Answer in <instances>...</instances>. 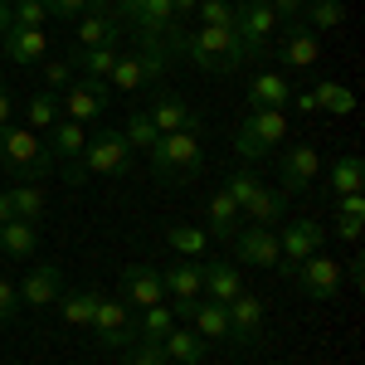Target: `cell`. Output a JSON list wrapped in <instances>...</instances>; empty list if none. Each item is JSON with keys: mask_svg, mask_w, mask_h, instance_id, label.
<instances>
[{"mask_svg": "<svg viewBox=\"0 0 365 365\" xmlns=\"http://www.w3.org/2000/svg\"><path fill=\"white\" fill-rule=\"evenodd\" d=\"M15 297H20L25 307H34V312L54 307L58 297H63V273H58L54 263H34V268L25 273V282L15 287Z\"/></svg>", "mask_w": 365, "mask_h": 365, "instance_id": "cell-15", "label": "cell"}, {"mask_svg": "<svg viewBox=\"0 0 365 365\" xmlns=\"http://www.w3.org/2000/svg\"><path fill=\"white\" fill-rule=\"evenodd\" d=\"M365 185V161L361 151H346V156H336L331 161V170H327V195H351V190H361Z\"/></svg>", "mask_w": 365, "mask_h": 365, "instance_id": "cell-28", "label": "cell"}, {"mask_svg": "<svg viewBox=\"0 0 365 365\" xmlns=\"http://www.w3.org/2000/svg\"><path fill=\"white\" fill-rule=\"evenodd\" d=\"M10 117H15V98L0 88V127H10Z\"/></svg>", "mask_w": 365, "mask_h": 365, "instance_id": "cell-50", "label": "cell"}, {"mask_svg": "<svg viewBox=\"0 0 365 365\" xmlns=\"http://www.w3.org/2000/svg\"><path fill=\"white\" fill-rule=\"evenodd\" d=\"M93 0H44V10H49V20H78Z\"/></svg>", "mask_w": 365, "mask_h": 365, "instance_id": "cell-44", "label": "cell"}, {"mask_svg": "<svg viewBox=\"0 0 365 365\" xmlns=\"http://www.w3.org/2000/svg\"><path fill=\"white\" fill-rule=\"evenodd\" d=\"M361 225H365V220H336V234L356 244V239H361Z\"/></svg>", "mask_w": 365, "mask_h": 365, "instance_id": "cell-48", "label": "cell"}, {"mask_svg": "<svg viewBox=\"0 0 365 365\" xmlns=\"http://www.w3.org/2000/svg\"><path fill=\"white\" fill-rule=\"evenodd\" d=\"M146 113H151V122H156V132H161V137H166V132H195V137L205 132L200 113L185 103V98H175V93H161Z\"/></svg>", "mask_w": 365, "mask_h": 365, "instance_id": "cell-18", "label": "cell"}, {"mask_svg": "<svg viewBox=\"0 0 365 365\" xmlns=\"http://www.w3.org/2000/svg\"><path fill=\"white\" fill-rule=\"evenodd\" d=\"M93 302H98V292H88V287H63V297H58L63 322H68V327H88V322H93Z\"/></svg>", "mask_w": 365, "mask_h": 365, "instance_id": "cell-38", "label": "cell"}, {"mask_svg": "<svg viewBox=\"0 0 365 365\" xmlns=\"http://www.w3.org/2000/svg\"><path fill=\"white\" fill-rule=\"evenodd\" d=\"M195 5H200V0H170V10H175V15H190Z\"/></svg>", "mask_w": 365, "mask_h": 365, "instance_id": "cell-52", "label": "cell"}, {"mask_svg": "<svg viewBox=\"0 0 365 365\" xmlns=\"http://www.w3.org/2000/svg\"><path fill=\"white\" fill-rule=\"evenodd\" d=\"M58 108H63L58 117H68V122H78V127H103V117H108V83H98V78H73V83L63 88Z\"/></svg>", "mask_w": 365, "mask_h": 365, "instance_id": "cell-8", "label": "cell"}, {"mask_svg": "<svg viewBox=\"0 0 365 365\" xmlns=\"http://www.w3.org/2000/svg\"><path fill=\"white\" fill-rule=\"evenodd\" d=\"M249 103H253V113H258V108L282 113V108L292 103V83H287L282 73H258V78L249 83Z\"/></svg>", "mask_w": 365, "mask_h": 365, "instance_id": "cell-27", "label": "cell"}, {"mask_svg": "<svg viewBox=\"0 0 365 365\" xmlns=\"http://www.w3.org/2000/svg\"><path fill=\"white\" fill-rule=\"evenodd\" d=\"M161 351H166L170 365H200L205 361V341L195 336V327H180V322L161 336Z\"/></svg>", "mask_w": 365, "mask_h": 365, "instance_id": "cell-25", "label": "cell"}, {"mask_svg": "<svg viewBox=\"0 0 365 365\" xmlns=\"http://www.w3.org/2000/svg\"><path fill=\"white\" fill-rule=\"evenodd\" d=\"M336 205V220H365V195L361 190H351V195H331Z\"/></svg>", "mask_w": 365, "mask_h": 365, "instance_id": "cell-43", "label": "cell"}, {"mask_svg": "<svg viewBox=\"0 0 365 365\" xmlns=\"http://www.w3.org/2000/svg\"><path fill=\"white\" fill-rule=\"evenodd\" d=\"M0 63H5V54H0Z\"/></svg>", "mask_w": 365, "mask_h": 365, "instance_id": "cell-54", "label": "cell"}, {"mask_svg": "<svg viewBox=\"0 0 365 365\" xmlns=\"http://www.w3.org/2000/svg\"><path fill=\"white\" fill-rule=\"evenodd\" d=\"M166 244L180 253V258H205V253H210V234L200 225H166Z\"/></svg>", "mask_w": 365, "mask_h": 365, "instance_id": "cell-35", "label": "cell"}, {"mask_svg": "<svg viewBox=\"0 0 365 365\" xmlns=\"http://www.w3.org/2000/svg\"><path fill=\"white\" fill-rule=\"evenodd\" d=\"M68 83H73V68H68L63 58H58V63H44V88H49V93H63Z\"/></svg>", "mask_w": 365, "mask_h": 365, "instance_id": "cell-45", "label": "cell"}, {"mask_svg": "<svg viewBox=\"0 0 365 365\" xmlns=\"http://www.w3.org/2000/svg\"><path fill=\"white\" fill-rule=\"evenodd\" d=\"M122 302H132V307H156V302H166V287H161V273L156 268H146V263H127L122 268Z\"/></svg>", "mask_w": 365, "mask_h": 365, "instance_id": "cell-17", "label": "cell"}, {"mask_svg": "<svg viewBox=\"0 0 365 365\" xmlns=\"http://www.w3.org/2000/svg\"><path fill=\"white\" fill-rule=\"evenodd\" d=\"M312 98H317V113H336V117L356 113V93L346 83H336V78H322V83L312 88Z\"/></svg>", "mask_w": 365, "mask_h": 365, "instance_id": "cell-34", "label": "cell"}, {"mask_svg": "<svg viewBox=\"0 0 365 365\" xmlns=\"http://www.w3.org/2000/svg\"><path fill=\"white\" fill-rule=\"evenodd\" d=\"M83 146H88V127L68 122V117H58L54 127H49V137H44V151H49L54 166H63L68 185H78V156H83Z\"/></svg>", "mask_w": 365, "mask_h": 365, "instance_id": "cell-9", "label": "cell"}, {"mask_svg": "<svg viewBox=\"0 0 365 365\" xmlns=\"http://www.w3.org/2000/svg\"><path fill=\"white\" fill-rule=\"evenodd\" d=\"M146 161H151V175L166 180V185L190 180V175L205 166V141H200L195 132H166V137L146 151Z\"/></svg>", "mask_w": 365, "mask_h": 365, "instance_id": "cell-2", "label": "cell"}, {"mask_svg": "<svg viewBox=\"0 0 365 365\" xmlns=\"http://www.w3.org/2000/svg\"><path fill=\"white\" fill-rule=\"evenodd\" d=\"M205 215H210L205 234H215V239H234V234L244 229V210L229 200V190H215V195H210V205H205Z\"/></svg>", "mask_w": 365, "mask_h": 365, "instance_id": "cell-24", "label": "cell"}, {"mask_svg": "<svg viewBox=\"0 0 365 365\" xmlns=\"http://www.w3.org/2000/svg\"><path fill=\"white\" fill-rule=\"evenodd\" d=\"M0 54L15 68H39L44 54H49V34L44 29H5L0 34Z\"/></svg>", "mask_w": 365, "mask_h": 365, "instance_id": "cell-16", "label": "cell"}, {"mask_svg": "<svg viewBox=\"0 0 365 365\" xmlns=\"http://www.w3.org/2000/svg\"><path fill=\"white\" fill-rule=\"evenodd\" d=\"M122 137H127V146H132V151H151V146L161 141V132H156L151 113L132 108V113H127V122H122Z\"/></svg>", "mask_w": 365, "mask_h": 365, "instance_id": "cell-36", "label": "cell"}, {"mask_svg": "<svg viewBox=\"0 0 365 365\" xmlns=\"http://www.w3.org/2000/svg\"><path fill=\"white\" fill-rule=\"evenodd\" d=\"M127 365H170V361L161 351V341H132L127 346Z\"/></svg>", "mask_w": 365, "mask_h": 365, "instance_id": "cell-41", "label": "cell"}, {"mask_svg": "<svg viewBox=\"0 0 365 365\" xmlns=\"http://www.w3.org/2000/svg\"><path fill=\"white\" fill-rule=\"evenodd\" d=\"M73 34H78V49H103V44H117L122 29H117V20L103 10V0H93L83 15H78V29H73Z\"/></svg>", "mask_w": 365, "mask_h": 365, "instance_id": "cell-22", "label": "cell"}, {"mask_svg": "<svg viewBox=\"0 0 365 365\" xmlns=\"http://www.w3.org/2000/svg\"><path fill=\"white\" fill-rule=\"evenodd\" d=\"M292 273H297V287L307 292L312 302H336V292H341V263L331 258V253H312V258H302Z\"/></svg>", "mask_w": 365, "mask_h": 365, "instance_id": "cell-11", "label": "cell"}, {"mask_svg": "<svg viewBox=\"0 0 365 365\" xmlns=\"http://www.w3.org/2000/svg\"><path fill=\"white\" fill-rule=\"evenodd\" d=\"M20 312V297H15V282H5L0 278V322H10Z\"/></svg>", "mask_w": 365, "mask_h": 365, "instance_id": "cell-47", "label": "cell"}, {"mask_svg": "<svg viewBox=\"0 0 365 365\" xmlns=\"http://www.w3.org/2000/svg\"><path fill=\"white\" fill-rule=\"evenodd\" d=\"M68 68H78L83 78L108 83V78H113V68H117V44H103V49H73Z\"/></svg>", "mask_w": 365, "mask_h": 365, "instance_id": "cell-30", "label": "cell"}, {"mask_svg": "<svg viewBox=\"0 0 365 365\" xmlns=\"http://www.w3.org/2000/svg\"><path fill=\"white\" fill-rule=\"evenodd\" d=\"M200 292H205V302H234V297L244 292V278H239L234 263H210V258H200Z\"/></svg>", "mask_w": 365, "mask_h": 365, "instance_id": "cell-20", "label": "cell"}, {"mask_svg": "<svg viewBox=\"0 0 365 365\" xmlns=\"http://www.w3.org/2000/svg\"><path fill=\"white\" fill-rule=\"evenodd\" d=\"M10 205H15V220L39 225L49 200H44V185H39V180H15V185H10Z\"/></svg>", "mask_w": 365, "mask_h": 365, "instance_id": "cell-32", "label": "cell"}, {"mask_svg": "<svg viewBox=\"0 0 365 365\" xmlns=\"http://www.w3.org/2000/svg\"><path fill=\"white\" fill-rule=\"evenodd\" d=\"M15 220V205H10V190H0V225Z\"/></svg>", "mask_w": 365, "mask_h": 365, "instance_id": "cell-51", "label": "cell"}, {"mask_svg": "<svg viewBox=\"0 0 365 365\" xmlns=\"http://www.w3.org/2000/svg\"><path fill=\"white\" fill-rule=\"evenodd\" d=\"M175 327V312H170V302H156V307H146L141 312V322H137V336L141 341H161Z\"/></svg>", "mask_w": 365, "mask_h": 365, "instance_id": "cell-39", "label": "cell"}, {"mask_svg": "<svg viewBox=\"0 0 365 365\" xmlns=\"http://www.w3.org/2000/svg\"><path fill=\"white\" fill-rule=\"evenodd\" d=\"M268 10L278 15V25L287 20V25H302V0H268Z\"/></svg>", "mask_w": 365, "mask_h": 365, "instance_id": "cell-46", "label": "cell"}, {"mask_svg": "<svg viewBox=\"0 0 365 365\" xmlns=\"http://www.w3.org/2000/svg\"><path fill=\"white\" fill-rule=\"evenodd\" d=\"M161 287H166V302L175 312V322H190L195 302L205 297L200 292V258L195 263H170L166 273H161Z\"/></svg>", "mask_w": 365, "mask_h": 365, "instance_id": "cell-12", "label": "cell"}, {"mask_svg": "<svg viewBox=\"0 0 365 365\" xmlns=\"http://www.w3.org/2000/svg\"><path fill=\"white\" fill-rule=\"evenodd\" d=\"M132 166V146L122 137V127H93L88 132V146L83 156H78V185H83L88 175H122V170Z\"/></svg>", "mask_w": 365, "mask_h": 365, "instance_id": "cell-4", "label": "cell"}, {"mask_svg": "<svg viewBox=\"0 0 365 365\" xmlns=\"http://www.w3.org/2000/svg\"><path fill=\"white\" fill-rule=\"evenodd\" d=\"M200 25H234V5L229 0H200Z\"/></svg>", "mask_w": 365, "mask_h": 365, "instance_id": "cell-42", "label": "cell"}, {"mask_svg": "<svg viewBox=\"0 0 365 365\" xmlns=\"http://www.w3.org/2000/svg\"><path fill=\"white\" fill-rule=\"evenodd\" d=\"M170 49L180 58H190L200 73H239L244 68V49H239L234 25H195L185 34H175Z\"/></svg>", "mask_w": 365, "mask_h": 365, "instance_id": "cell-1", "label": "cell"}, {"mask_svg": "<svg viewBox=\"0 0 365 365\" xmlns=\"http://www.w3.org/2000/svg\"><path fill=\"white\" fill-rule=\"evenodd\" d=\"M322 58V39L307 25H287V34L278 39V63L282 68H312Z\"/></svg>", "mask_w": 365, "mask_h": 365, "instance_id": "cell-21", "label": "cell"}, {"mask_svg": "<svg viewBox=\"0 0 365 365\" xmlns=\"http://www.w3.org/2000/svg\"><path fill=\"white\" fill-rule=\"evenodd\" d=\"M10 29V0H0V34Z\"/></svg>", "mask_w": 365, "mask_h": 365, "instance_id": "cell-53", "label": "cell"}, {"mask_svg": "<svg viewBox=\"0 0 365 365\" xmlns=\"http://www.w3.org/2000/svg\"><path fill=\"white\" fill-rule=\"evenodd\" d=\"M0 166H5L10 180H44L54 161H49L39 132H29V127H0Z\"/></svg>", "mask_w": 365, "mask_h": 365, "instance_id": "cell-3", "label": "cell"}, {"mask_svg": "<svg viewBox=\"0 0 365 365\" xmlns=\"http://www.w3.org/2000/svg\"><path fill=\"white\" fill-rule=\"evenodd\" d=\"M239 210H244V225H278L282 210H287V195L282 190H268V185H253V195Z\"/></svg>", "mask_w": 365, "mask_h": 365, "instance_id": "cell-26", "label": "cell"}, {"mask_svg": "<svg viewBox=\"0 0 365 365\" xmlns=\"http://www.w3.org/2000/svg\"><path fill=\"white\" fill-rule=\"evenodd\" d=\"M88 331L98 336V346H108V351H127L137 336V322L127 317V302L122 297H98L93 302V322H88Z\"/></svg>", "mask_w": 365, "mask_h": 365, "instance_id": "cell-7", "label": "cell"}, {"mask_svg": "<svg viewBox=\"0 0 365 365\" xmlns=\"http://www.w3.org/2000/svg\"><path fill=\"white\" fill-rule=\"evenodd\" d=\"M44 25H49L44 0H10V29H44Z\"/></svg>", "mask_w": 365, "mask_h": 365, "instance_id": "cell-40", "label": "cell"}, {"mask_svg": "<svg viewBox=\"0 0 365 365\" xmlns=\"http://www.w3.org/2000/svg\"><path fill=\"white\" fill-rule=\"evenodd\" d=\"M225 312H229V341L234 346H253L258 331H263V302L249 297V292H239L234 302H225Z\"/></svg>", "mask_w": 365, "mask_h": 365, "instance_id": "cell-19", "label": "cell"}, {"mask_svg": "<svg viewBox=\"0 0 365 365\" xmlns=\"http://www.w3.org/2000/svg\"><path fill=\"white\" fill-rule=\"evenodd\" d=\"M317 170H322V156H317V146L307 141H297V146H287L278 156V175H282V190H312L317 185Z\"/></svg>", "mask_w": 365, "mask_h": 365, "instance_id": "cell-14", "label": "cell"}, {"mask_svg": "<svg viewBox=\"0 0 365 365\" xmlns=\"http://www.w3.org/2000/svg\"><path fill=\"white\" fill-rule=\"evenodd\" d=\"M287 141V113H268V108H258L239 122V132H234V151L244 156V161H263L273 146Z\"/></svg>", "mask_w": 365, "mask_h": 365, "instance_id": "cell-5", "label": "cell"}, {"mask_svg": "<svg viewBox=\"0 0 365 365\" xmlns=\"http://www.w3.org/2000/svg\"><path fill=\"white\" fill-rule=\"evenodd\" d=\"M273 239H278V253H282V273H292L302 258L322 253V244H327V225H317V220H292V225H282Z\"/></svg>", "mask_w": 365, "mask_h": 365, "instance_id": "cell-10", "label": "cell"}, {"mask_svg": "<svg viewBox=\"0 0 365 365\" xmlns=\"http://www.w3.org/2000/svg\"><path fill=\"white\" fill-rule=\"evenodd\" d=\"M161 63L166 58H151V54H117V68L108 83L122 88V93H137L141 83H151V78H161Z\"/></svg>", "mask_w": 365, "mask_h": 365, "instance_id": "cell-23", "label": "cell"}, {"mask_svg": "<svg viewBox=\"0 0 365 365\" xmlns=\"http://www.w3.org/2000/svg\"><path fill=\"white\" fill-rule=\"evenodd\" d=\"M190 322H195V336L210 346V341H229V312L225 302H205L200 297L195 312H190Z\"/></svg>", "mask_w": 365, "mask_h": 365, "instance_id": "cell-29", "label": "cell"}, {"mask_svg": "<svg viewBox=\"0 0 365 365\" xmlns=\"http://www.w3.org/2000/svg\"><path fill=\"white\" fill-rule=\"evenodd\" d=\"M200 365H205V361H200Z\"/></svg>", "mask_w": 365, "mask_h": 365, "instance_id": "cell-55", "label": "cell"}, {"mask_svg": "<svg viewBox=\"0 0 365 365\" xmlns=\"http://www.w3.org/2000/svg\"><path fill=\"white\" fill-rule=\"evenodd\" d=\"M39 249V229L25 225V220H5L0 225V253L5 258H34Z\"/></svg>", "mask_w": 365, "mask_h": 365, "instance_id": "cell-31", "label": "cell"}, {"mask_svg": "<svg viewBox=\"0 0 365 365\" xmlns=\"http://www.w3.org/2000/svg\"><path fill=\"white\" fill-rule=\"evenodd\" d=\"M302 20L312 34H331L346 25V5L341 0H302Z\"/></svg>", "mask_w": 365, "mask_h": 365, "instance_id": "cell-33", "label": "cell"}, {"mask_svg": "<svg viewBox=\"0 0 365 365\" xmlns=\"http://www.w3.org/2000/svg\"><path fill=\"white\" fill-rule=\"evenodd\" d=\"M54 122H58V93L44 88V93H34V98L25 103V127L29 132H49Z\"/></svg>", "mask_w": 365, "mask_h": 365, "instance_id": "cell-37", "label": "cell"}, {"mask_svg": "<svg viewBox=\"0 0 365 365\" xmlns=\"http://www.w3.org/2000/svg\"><path fill=\"white\" fill-rule=\"evenodd\" d=\"M229 244H234V258H239V263L282 273V253H278V239H273V229H268V225H244Z\"/></svg>", "mask_w": 365, "mask_h": 365, "instance_id": "cell-13", "label": "cell"}, {"mask_svg": "<svg viewBox=\"0 0 365 365\" xmlns=\"http://www.w3.org/2000/svg\"><path fill=\"white\" fill-rule=\"evenodd\" d=\"M287 108H297V113H317V98H312V88L307 93H292V103Z\"/></svg>", "mask_w": 365, "mask_h": 365, "instance_id": "cell-49", "label": "cell"}, {"mask_svg": "<svg viewBox=\"0 0 365 365\" xmlns=\"http://www.w3.org/2000/svg\"><path fill=\"white\" fill-rule=\"evenodd\" d=\"M273 29H278V15L268 10V0H239V5H234V34H239L244 63H249V58H263V54H268V44H273Z\"/></svg>", "mask_w": 365, "mask_h": 365, "instance_id": "cell-6", "label": "cell"}]
</instances>
